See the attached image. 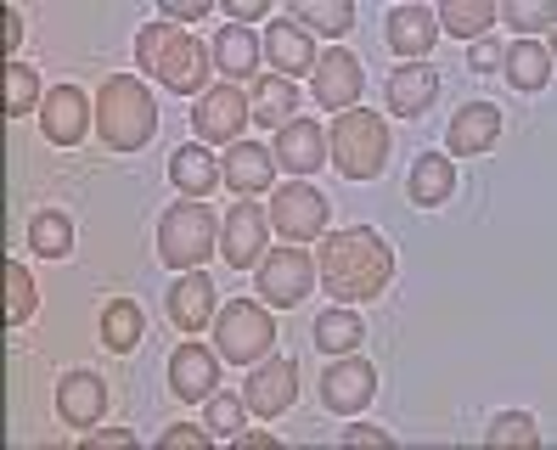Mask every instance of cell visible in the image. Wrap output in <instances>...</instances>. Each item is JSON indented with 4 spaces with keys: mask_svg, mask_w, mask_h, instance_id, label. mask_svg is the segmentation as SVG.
<instances>
[{
    "mask_svg": "<svg viewBox=\"0 0 557 450\" xmlns=\"http://www.w3.org/2000/svg\"><path fill=\"white\" fill-rule=\"evenodd\" d=\"M360 90H367V79H360L355 51L326 46V57H315V68H310V96L321 108H333V113H349L360 102Z\"/></svg>",
    "mask_w": 557,
    "mask_h": 450,
    "instance_id": "12",
    "label": "cell"
},
{
    "mask_svg": "<svg viewBox=\"0 0 557 450\" xmlns=\"http://www.w3.org/2000/svg\"><path fill=\"white\" fill-rule=\"evenodd\" d=\"M96 130L113 152H141L158 130V102L152 90L136 74H113L102 79V96H96Z\"/></svg>",
    "mask_w": 557,
    "mask_h": 450,
    "instance_id": "3",
    "label": "cell"
},
{
    "mask_svg": "<svg viewBox=\"0 0 557 450\" xmlns=\"http://www.w3.org/2000/svg\"><path fill=\"white\" fill-rule=\"evenodd\" d=\"M225 12H232V23H253L265 17V0H225Z\"/></svg>",
    "mask_w": 557,
    "mask_h": 450,
    "instance_id": "44",
    "label": "cell"
},
{
    "mask_svg": "<svg viewBox=\"0 0 557 450\" xmlns=\"http://www.w3.org/2000/svg\"><path fill=\"white\" fill-rule=\"evenodd\" d=\"M388 124L372 113V108H349L338 113V124L326 130V152H333V164L344 180H377L383 164H388Z\"/></svg>",
    "mask_w": 557,
    "mask_h": 450,
    "instance_id": "4",
    "label": "cell"
},
{
    "mask_svg": "<svg viewBox=\"0 0 557 450\" xmlns=\"http://www.w3.org/2000/svg\"><path fill=\"white\" fill-rule=\"evenodd\" d=\"M28 248H35L40 260H62V253L74 248V225H69V214H62V209L35 214V225H28Z\"/></svg>",
    "mask_w": 557,
    "mask_h": 450,
    "instance_id": "33",
    "label": "cell"
},
{
    "mask_svg": "<svg viewBox=\"0 0 557 450\" xmlns=\"http://www.w3.org/2000/svg\"><path fill=\"white\" fill-rule=\"evenodd\" d=\"M237 445H248V450H271V434H265V428H253V434L243 428V434H237Z\"/></svg>",
    "mask_w": 557,
    "mask_h": 450,
    "instance_id": "45",
    "label": "cell"
},
{
    "mask_svg": "<svg viewBox=\"0 0 557 450\" xmlns=\"http://www.w3.org/2000/svg\"><path fill=\"white\" fill-rule=\"evenodd\" d=\"M502 74L512 90H546L552 85V46L546 40H512L502 46Z\"/></svg>",
    "mask_w": 557,
    "mask_h": 450,
    "instance_id": "25",
    "label": "cell"
},
{
    "mask_svg": "<svg viewBox=\"0 0 557 450\" xmlns=\"http://www.w3.org/2000/svg\"><path fill=\"white\" fill-rule=\"evenodd\" d=\"M136 62L147 79H158L163 90H181V96L209 90V68H214L209 46H198L181 23H147L136 35Z\"/></svg>",
    "mask_w": 557,
    "mask_h": 450,
    "instance_id": "2",
    "label": "cell"
},
{
    "mask_svg": "<svg viewBox=\"0 0 557 450\" xmlns=\"http://www.w3.org/2000/svg\"><path fill=\"white\" fill-rule=\"evenodd\" d=\"M209 439V428H191V423H175V428H163V445H191L198 450Z\"/></svg>",
    "mask_w": 557,
    "mask_h": 450,
    "instance_id": "43",
    "label": "cell"
},
{
    "mask_svg": "<svg viewBox=\"0 0 557 450\" xmlns=\"http://www.w3.org/2000/svg\"><path fill=\"white\" fill-rule=\"evenodd\" d=\"M271 180H276V158L259 141H232V152L220 158V186H232L237 198H259V191H271Z\"/></svg>",
    "mask_w": 557,
    "mask_h": 450,
    "instance_id": "15",
    "label": "cell"
},
{
    "mask_svg": "<svg viewBox=\"0 0 557 450\" xmlns=\"http://www.w3.org/2000/svg\"><path fill=\"white\" fill-rule=\"evenodd\" d=\"M141 327H147V315H141L136 299H113V304L102 310V343L119 349V355H129V349L141 343Z\"/></svg>",
    "mask_w": 557,
    "mask_h": 450,
    "instance_id": "32",
    "label": "cell"
},
{
    "mask_svg": "<svg viewBox=\"0 0 557 450\" xmlns=\"http://www.w3.org/2000/svg\"><path fill=\"white\" fill-rule=\"evenodd\" d=\"M243 400H248V411L253 416H282L293 400H299V366H293L287 355H265L253 372H248V389H243Z\"/></svg>",
    "mask_w": 557,
    "mask_h": 450,
    "instance_id": "14",
    "label": "cell"
},
{
    "mask_svg": "<svg viewBox=\"0 0 557 450\" xmlns=\"http://www.w3.org/2000/svg\"><path fill=\"white\" fill-rule=\"evenodd\" d=\"M496 136H502V108H496V102H468L462 113L450 118L445 147H450L456 158H479V152L496 147Z\"/></svg>",
    "mask_w": 557,
    "mask_h": 450,
    "instance_id": "21",
    "label": "cell"
},
{
    "mask_svg": "<svg viewBox=\"0 0 557 450\" xmlns=\"http://www.w3.org/2000/svg\"><path fill=\"white\" fill-rule=\"evenodd\" d=\"M484 439H490V445H523V450H535V445H541V428H535L530 411H502L496 423H490Z\"/></svg>",
    "mask_w": 557,
    "mask_h": 450,
    "instance_id": "37",
    "label": "cell"
},
{
    "mask_svg": "<svg viewBox=\"0 0 557 450\" xmlns=\"http://www.w3.org/2000/svg\"><path fill=\"white\" fill-rule=\"evenodd\" d=\"M310 338H315L321 355H349V349H360V338H367V321L355 310H326V315H315Z\"/></svg>",
    "mask_w": 557,
    "mask_h": 450,
    "instance_id": "30",
    "label": "cell"
},
{
    "mask_svg": "<svg viewBox=\"0 0 557 450\" xmlns=\"http://www.w3.org/2000/svg\"><path fill=\"white\" fill-rule=\"evenodd\" d=\"M434 17H440V28H450L456 40H484L490 28H496V0H445Z\"/></svg>",
    "mask_w": 557,
    "mask_h": 450,
    "instance_id": "31",
    "label": "cell"
},
{
    "mask_svg": "<svg viewBox=\"0 0 557 450\" xmlns=\"http://www.w3.org/2000/svg\"><path fill=\"white\" fill-rule=\"evenodd\" d=\"M383 35H388V51L406 57V62H429L434 40H440V17L429 7H395L383 23Z\"/></svg>",
    "mask_w": 557,
    "mask_h": 450,
    "instance_id": "19",
    "label": "cell"
},
{
    "mask_svg": "<svg viewBox=\"0 0 557 450\" xmlns=\"http://www.w3.org/2000/svg\"><path fill=\"white\" fill-rule=\"evenodd\" d=\"M209 57H214V68L232 79V85H237V79H253L259 62H265V51H259V40L248 35L243 23H225L220 35L209 40Z\"/></svg>",
    "mask_w": 557,
    "mask_h": 450,
    "instance_id": "24",
    "label": "cell"
},
{
    "mask_svg": "<svg viewBox=\"0 0 557 450\" xmlns=\"http://www.w3.org/2000/svg\"><path fill=\"white\" fill-rule=\"evenodd\" d=\"M243 124H248V96H243L232 79H225V85H209V90L198 96V108H191V130L203 136V147L237 141Z\"/></svg>",
    "mask_w": 557,
    "mask_h": 450,
    "instance_id": "13",
    "label": "cell"
},
{
    "mask_svg": "<svg viewBox=\"0 0 557 450\" xmlns=\"http://www.w3.org/2000/svg\"><path fill=\"white\" fill-rule=\"evenodd\" d=\"M468 62H473V74H496L502 68V40H473V51H468Z\"/></svg>",
    "mask_w": 557,
    "mask_h": 450,
    "instance_id": "39",
    "label": "cell"
},
{
    "mask_svg": "<svg viewBox=\"0 0 557 450\" xmlns=\"http://www.w3.org/2000/svg\"><path fill=\"white\" fill-rule=\"evenodd\" d=\"M90 450H102V445H119V450H129V445H136V434H129V428H90V439H85Z\"/></svg>",
    "mask_w": 557,
    "mask_h": 450,
    "instance_id": "42",
    "label": "cell"
},
{
    "mask_svg": "<svg viewBox=\"0 0 557 450\" xmlns=\"http://www.w3.org/2000/svg\"><path fill=\"white\" fill-rule=\"evenodd\" d=\"M276 343V321L265 315V304L253 299H232L225 310H214V349L220 361H265Z\"/></svg>",
    "mask_w": 557,
    "mask_h": 450,
    "instance_id": "6",
    "label": "cell"
},
{
    "mask_svg": "<svg viewBox=\"0 0 557 450\" xmlns=\"http://www.w3.org/2000/svg\"><path fill=\"white\" fill-rule=\"evenodd\" d=\"M170 180L186 191V198H203L209 186H220V164H214V152H209L203 141H198V147H191V141H186V147H175V152H170Z\"/></svg>",
    "mask_w": 557,
    "mask_h": 450,
    "instance_id": "28",
    "label": "cell"
},
{
    "mask_svg": "<svg viewBox=\"0 0 557 450\" xmlns=\"http://www.w3.org/2000/svg\"><path fill=\"white\" fill-rule=\"evenodd\" d=\"M411 203L417 209H440L450 203V191H456V164H450V152H417V164H411Z\"/></svg>",
    "mask_w": 557,
    "mask_h": 450,
    "instance_id": "26",
    "label": "cell"
},
{
    "mask_svg": "<svg viewBox=\"0 0 557 450\" xmlns=\"http://www.w3.org/2000/svg\"><path fill=\"white\" fill-rule=\"evenodd\" d=\"M209 12V0H163V23H198Z\"/></svg>",
    "mask_w": 557,
    "mask_h": 450,
    "instance_id": "40",
    "label": "cell"
},
{
    "mask_svg": "<svg viewBox=\"0 0 557 450\" xmlns=\"http://www.w3.org/2000/svg\"><path fill=\"white\" fill-rule=\"evenodd\" d=\"M163 310H170V321L181 333H203L214 327V282L209 271H181L170 282V299H163Z\"/></svg>",
    "mask_w": 557,
    "mask_h": 450,
    "instance_id": "16",
    "label": "cell"
},
{
    "mask_svg": "<svg viewBox=\"0 0 557 450\" xmlns=\"http://www.w3.org/2000/svg\"><path fill=\"white\" fill-rule=\"evenodd\" d=\"M253 276H259V299L287 310V304H305V299H310V287H315V260H310L299 242H287V248L265 253Z\"/></svg>",
    "mask_w": 557,
    "mask_h": 450,
    "instance_id": "8",
    "label": "cell"
},
{
    "mask_svg": "<svg viewBox=\"0 0 557 450\" xmlns=\"http://www.w3.org/2000/svg\"><path fill=\"white\" fill-rule=\"evenodd\" d=\"M265 220H271V232H282L287 242H310V237H326V198L310 186V180H287L271 191V203H265Z\"/></svg>",
    "mask_w": 557,
    "mask_h": 450,
    "instance_id": "7",
    "label": "cell"
},
{
    "mask_svg": "<svg viewBox=\"0 0 557 450\" xmlns=\"http://www.w3.org/2000/svg\"><path fill=\"white\" fill-rule=\"evenodd\" d=\"M46 102V90H40V74L28 68V62H12L7 68V113H28V108H40Z\"/></svg>",
    "mask_w": 557,
    "mask_h": 450,
    "instance_id": "35",
    "label": "cell"
},
{
    "mask_svg": "<svg viewBox=\"0 0 557 450\" xmlns=\"http://www.w3.org/2000/svg\"><path fill=\"white\" fill-rule=\"evenodd\" d=\"M344 445H388V428H377V423H349V428H344Z\"/></svg>",
    "mask_w": 557,
    "mask_h": 450,
    "instance_id": "41",
    "label": "cell"
},
{
    "mask_svg": "<svg viewBox=\"0 0 557 450\" xmlns=\"http://www.w3.org/2000/svg\"><path fill=\"white\" fill-rule=\"evenodd\" d=\"M293 108H299V90H293V79H282V74L259 79L253 96H248V118L265 124V130H282V124H293Z\"/></svg>",
    "mask_w": 557,
    "mask_h": 450,
    "instance_id": "27",
    "label": "cell"
},
{
    "mask_svg": "<svg viewBox=\"0 0 557 450\" xmlns=\"http://www.w3.org/2000/svg\"><path fill=\"white\" fill-rule=\"evenodd\" d=\"M496 17H507V23L518 28V35H523V40H530L535 28H552V23H557L546 0H507V7H496Z\"/></svg>",
    "mask_w": 557,
    "mask_h": 450,
    "instance_id": "38",
    "label": "cell"
},
{
    "mask_svg": "<svg viewBox=\"0 0 557 450\" xmlns=\"http://www.w3.org/2000/svg\"><path fill=\"white\" fill-rule=\"evenodd\" d=\"M377 395V366L372 361H360L355 349L344 361H333L321 372V405L326 411H338V416H355V411H367Z\"/></svg>",
    "mask_w": 557,
    "mask_h": 450,
    "instance_id": "11",
    "label": "cell"
},
{
    "mask_svg": "<svg viewBox=\"0 0 557 450\" xmlns=\"http://www.w3.org/2000/svg\"><path fill=\"white\" fill-rule=\"evenodd\" d=\"M282 17L293 28H315V35H326V40H338V35L355 28V7H349V0H299V7H287Z\"/></svg>",
    "mask_w": 557,
    "mask_h": 450,
    "instance_id": "29",
    "label": "cell"
},
{
    "mask_svg": "<svg viewBox=\"0 0 557 450\" xmlns=\"http://www.w3.org/2000/svg\"><path fill=\"white\" fill-rule=\"evenodd\" d=\"M23 40V17L17 12H7V46H17Z\"/></svg>",
    "mask_w": 557,
    "mask_h": 450,
    "instance_id": "46",
    "label": "cell"
},
{
    "mask_svg": "<svg viewBox=\"0 0 557 450\" xmlns=\"http://www.w3.org/2000/svg\"><path fill=\"white\" fill-rule=\"evenodd\" d=\"M271 158H276L287 175H315L326 164V130H321L315 118H293V124H282V130H276Z\"/></svg>",
    "mask_w": 557,
    "mask_h": 450,
    "instance_id": "17",
    "label": "cell"
},
{
    "mask_svg": "<svg viewBox=\"0 0 557 450\" xmlns=\"http://www.w3.org/2000/svg\"><path fill=\"white\" fill-rule=\"evenodd\" d=\"M265 237H271V220L265 209H259L253 198H237L232 214L220 220V253L232 271H259V260H265Z\"/></svg>",
    "mask_w": 557,
    "mask_h": 450,
    "instance_id": "9",
    "label": "cell"
},
{
    "mask_svg": "<svg viewBox=\"0 0 557 450\" xmlns=\"http://www.w3.org/2000/svg\"><path fill=\"white\" fill-rule=\"evenodd\" d=\"M259 51H265V62L282 74V79H293V74H310L315 68V46H310V35L305 28H293L287 17H276L271 28H265V40H259Z\"/></svg>",
    "mask_w": 557,
    "mask_h": 450,
    "instance_id": "23",
    "label": "cell"
},
{
    "mask_svg": "<svg viewBox=\"0 0 557 450\" xmlns=\"http://www.w3.org/2000/svg\"><path fill=\"white\" fill-rule=\"evenodd\" d=\"M243 423H248V400H237V395H209V416H203V428L209 434H220V439H237L243 434Z\"/></svg>",
    "mask_w": 557,
    "mask_h": 450,
    "instance_id": "36",
    "label": "cell"
},
{
    "mask_svg": "<svg viewBox=\"0 0 557 450\" xmlns=\"http://www.w3.org/2000/svg\"><path fill=\"white\" fill-rule=\"evenodd\" d=\"M90 118H96V102L79 90V85H51L46 102H40V130L51 147H79L90 136Z\"/></svg>",
    "mask_w": 557,
    "mask_h": 450,
    "instance_id": "10",
    "label": "cell"
},
{
    "mask_svg": "<svg viewBox=\"0 0 557 450\" xmlns=\"http://www.w3.org/2000/svg\"><path fill=\"white\" fill-rule=\"evenodd\" d=\"M434 96H440L434 62H400V68L388 74V113L417 118V113H429V108H434Z\"/></svg>",
    "mask_w": 557,
    "mask_h": 450,
    "instance_id": "22",
    "label": "cell"
},
{
    "mask_svg": "<svg viewBox=\"0 0 557 450\" xmlns=\"http://www.w3.org/2000/svg\"><path fill=\"white\" fill-rule=\"evenodd\" d=\"M388 276H395V248H388L377 232L355 225V232H326L321 253H315V282H326V293L338 304H360L377 299Z\"/></svg>",
    "mask_w": 557,
    "mask_h": 450,
    "instance_id": "1",
    "label": "cell"
},
{
    "mask_svg": "<svg viewBox=\"0 0 557 450\" xmlns=\"http://www.w3.org/2000/svg\"><path fill=\"white\" fill-rule=\"evenodd\" d=\"M40 310V287H35V271H23L17 260H7V321L23 327V321H35Z\"/></svg>",
    "mask_w": 557,
    "mask_h": 450,
    "instance_id": "34",
    "label": "cell"
},
{
    "mask_svg": "<svg viewBox=\"0 0 557 450\" xmlns=\"http://www.w3.org/2000/svg\"><path fill=\"white\" fill-rule=\"evenodd\" d=\"M220 248V214L203 198H181L158 220V253L170 271H203V260Z\"/></svg>",
    "mask_w": 557,
    "mask_h": 450,
    "instance_id": "5",
    "label": "cell"
},
{
    "mask_svg": "<svg viewBox=\"0 0 557 450\" xmlns=\"http://www.w3.org/2000/svg\"><path fill=\"white\" fill-rule=\"evenodd\" d=\"M57 411H62V423H74V428H96L102 423V411H108V383L102 372H62L57 383Z\"/></svg>",
    "mask_w": 557,
    "mask_h": 450,
    "instance_id": "18",
    "label": "cell"
},
{
    "mask_svg": "<svg viewBox=\"0 0 557 450\" xmlns=\"http://www.w3.org/2000/svg\"><path fill=\"white\" fill-rule=\"evenodd\" d=\"M170 389L191 405V400H209L220 389V355L203 343H181L170 355Z\"/></svg>",
    "mask_w": 557,
    "mask_h": 450,
    "instance_id": "20",
    "label": "cell"
}]
</instances>
